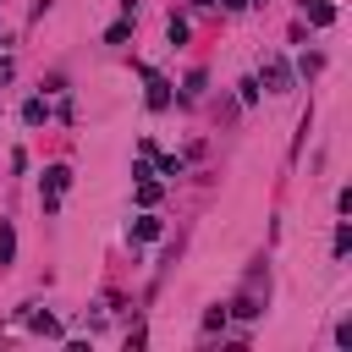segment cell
Wrapping results in <instances>:
<instances>
[{
	"instance_id": "1",
	"label": "cell",
	"mask_w": 352,
	"mask_h": 352,
	"mask_svg": "<svg viewBox=\"0 0 352 352\" xmlns=\"http://www.w3.org/2000/svg\"><path fill=\"white\" fill-rule=\"evenodd\" d=\"M66 187H72V170H66V165H50V170H44V214L60 209V192H66Z\"/></svg>"
},
{
	"instance_id": "2",
	"label": "cell",
	"mask_w": 352,
	"mask_h": 352,
	"mask_svg": "<svg viewBox=\"0 0 352 352\" xmlns=\"http://www.w3.org/2000/svg\"><path fill=\"white\" fill-rule=\"evenodd\" d=\"M264 82H270V94H286L292 88V66L286 60H264Z\"/></svg>"
},
{
	"instance_id": "3",
	"label": "cell",
	"mask_w": 352,
	"mask_h": 352,
	"mask_svg": "<svg viewBox=\"0 0 352 352\" xmlns=\"http://www.w3.org/2000/svg\"><path fill=\"white\" fill-rule=\"evenodd\" d=\"M160 231H165V226H160V214H148V209H143V214L132 220V236H138V242H154Z\"/></svg>"
},
{
	"instance_id": "4",
	"label": "cell",
	"mask_w": 352,
	"mask_h": 352,
	"mask_svg": "<svg viewBox=\"0 0 352 352\" xmlns=\"http://www.w3.org/2000/svg\"><path fill=\"white\" fill-rule=\"evenodd\" d=\"M231 314H242V319H253V314H258V275H253V280H248V292L231 302Z\"/></svg>"
},
{
	"instance_id": "5",
	"label": "cell",
	"mask_w": 352,
	"mask_h": 352,
	"mask_svg": "<svg viewBox=\"0 0 352 352\" xmlns=\"http://www.w3.org/2000/svg\"><path fill=\"white\" fill-rule=\"evenodd\" d=\"M302 6H308V22H314V28H330V22H336V6H330V0H302Z\"/></svg>"
},
{
	"instance_id": "6",
	"label": "cell",
	"mask_w": 352,
	"mask_h": 352,
	"mask_svg": "<svg viewBox=\"0 0 352 352\" xmlns=\"http://www.w3.org/2000/svg\"><path fill=\"white\" fill-rule=\"evenodd\" d=\"M143 77H148V110H165V104H170V88H165L154 72H143Z\"/></svg>"
},
{
	"instance_id": "7",
	"label": "cell",
	"mask_w": 352,
	"mask_h": 352,
	"mask_svg": "<svg viewBox=\"0 0 352 352\" xmlns=\"http://www.w3.org/2000/svg\"><path fill=\"white\" fill-rule=\"evenodd\" d=\"M16 258V231H11V220H0V270Z\"/></svg>"
},
{
	"instance_id": "8",
	"label": "cell",
	"mask_w": 352,
	"mask_h": 352,
	"mask_svg": "<svg viewBox=\"0 0 352 352\" xmlns=\"http://www.w3.org/2000/svg\"><path fill=\"white\" fill-rule=\"evenodd\" d=\"M138 204H143V209L160 204V182H154V176H138Z\"/></svg>"
},
{
	"instance_id": "9",
	"label": "cell",
	"mask_w": 352,
	"mask_h": 352,
	"mask_svg": "<svg viewBox=\"0 0 352 352\" xmlns=\"http://www.w3.org/2000/svg\"><path fill=\"white\" fill-rule=\"evenodd\" d=\"M44 116H50V104H44V99H28V104H22V121H28V126H38Z\"/></svg>"
},
{
	"instance_id": "10",
	"label": "cell",
	"mask_w": 352,
	"mask_h": 352,
	"mask_svg": "<svg viewBox=\"0 0 352 352\" xmlns=\"http://www.w3.org/2000/svg\"><path fill=\"white\" fill-rule=\"evenodd\" d=\"M28 324H33V330H38V336H60V324H55V319H50V314H33V319H28Z\"/></svg>"
},
{
	"instance_id": "11",
	"label": "cell",
	"mask_w": 352,
	"mask_h": 352,
	"mask_svg": "<svg viewBox=\"0 0 352 352\" xmlns=\"http://www.w3.org/2000/svg\"><path fill=\"white\" fill-rule=\"evenodd\" d=\"M126 33H132V22H116V28L104 33V44H126Z\"/></svg>"
},
{
	"instance_id": "12",
	"label": "cell",
	"mask_w": 352,
	"mask_h": 352,
	"mask_svg": "<svg viewBox=\"0 0 352 352\" xmlns=\"http://www.w3.org/2000/svg\"><path fill=\"white\" fill-rule=\"evenodd\" d=\"M346 248H352V226H336V258H341Z\"/></svg>"
},
{
	"instance_id": "13",
	"label": "cell",
	"mask_w": 352,
	"mask_h": 352,
	"mask_svg": "<svg viewBox=\"0 0 352 352\" xmlns=\"http://www.w3.org/2000/svg\"><path fill=\"white\" fill-rule=\"evenodd\" d=\"M226 6H231V11H248V6H253V0H226Z\"/></svg>"
}]
</instances>
